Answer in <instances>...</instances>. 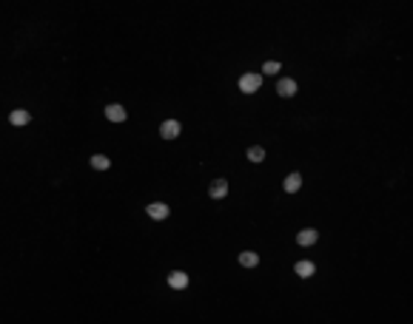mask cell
<instances>
[{"mask_svg": "<svg viewBox=\"0 0 413 324\" xmlns=\"http://www.w3.org/2000/svg\"><path fill=\"white\" fill-rule=\"evenodd\" d=\"M259 86H262V77H259V74H242L240 77V91H245V94L259 91Z\"/></svg>", "mask_w": 413, "mask_h": 324, "instance_id": "cell-1", "label": "cell"}, {"mask_svg": "<svg viewBox=\"0 0 413 324\" xmlns=\"http://www.w3.org/2000/svg\"><path fill=\"white\" fill-rule=\"evenodd\" d=\"M179 131H183V128H179L177 120H166V123L160 125V137H163V140H177Z\"/></svg>", "mask_w": 413, "mask_h": 324, "instance_id": "cell-2", "label": "cell"}, {"mask_svg": "<svg viewBox=\"0 0 413 324\" xmlns=\"http://www.w3.org/2000/svg\"><path fill=\"white\" fill-rule=\"evenodd\" d=\"M316 239H319V233H316L314 227H308V231L296 233V245H299V247H311V245H316Z\"/></svg>", "mask_w": 413, "mask_h": 324, "instance_id": "cell-3", "label": "cell"}, {"mask_svg": "<svg viewBox=\"0 0 413 324\" xmlns=\"http://www.w3.org/2000/svg\"><path fill=\"white\" fill-rule=\"evenodd\" d=\"M146 214L151 216V219H166L171 211H168V205H163V202H151V205H146Z\"/></svg>", "mask_w": 413, "mask_h": 324, "instance_id": "cell-4", "label": "cell"}, {"mask_svg": "<svg viewBox=\"0 0 413 324\" xmlns=\"http://www.w3.org/2000/svg\"><path fill=\"white\" fill-rule=\"evenodd\" d=\"M208 194H211V199H225V196H228V182H225V179H214Z\"/></svg>", "mask_w": 413, "mask_h": 324, "instance_id": "cell-5", "label": "cell"}, {"mask_svg": "<svg viewBox=\"0 0 413 324\" xmlns=\"http://www.w3.org/2000/svg\"><path fill=\"white\" fill-rule=\"evenodd\" d=\"M168 284H171L174 290L188 288V273H183V270H171V273H168Z\"/></svg>", "mask_w": 413, "mask_h": 324, "instance_id": "cell-6", "label": "cell"}, {"mask_svg": "<svg viewBox=\"0 0 413 324\" xmlns=\"http://www.w3.org/2000/svg\"><path fill=\"white\" fill-rule=\"evenodd\" d=\"M277 94H279V97H294V94H296V83L291 77H282L277 83Z\"/></svg>", "mask_w": 413, "mask_h": 324, "instance_id": "cell-7", "label": "cell"}, {"mask_svg": "<svg viewBox=\"0 0 413 324\" xmlns=\"http://www.w3.org/2000/svg\"><path fill=\"white\" fill-rule=\"evenodd\" d=\"M105 117H109L111 123H125V108L123 105H105Z\"/></svg>", "mask_w": 413, "mask_h": 324, "instance_id": "cell-8", "label": "cell"}, {"mask_svg": "<svg viewBox=\"0 0 413 324\" xmlns=\"http://www.w3.org/2000/svg\"><path fill=\"white\" fill-rule=\"evenodd\" d=\"M282 188L288 190V194H296V190L302 188V177H299V174H288V177H285V182H282Z\"/></svg>", "mask_w": 413, "mask_h": 324, "instance_id": "cell-9", "label": "cell"}, {"mask_svg": "<svg viewBox=\"0 0 413 324\" xmlns=\"http://www.w3.org/2000/svg\"><path fill=\"white\" fill-rule=\"evenodd\" d=\"M296 276L299 279H308V276H314V262H308V259H302V262H296Z\"/></svg>", "mask_w": 413, "mask_h": 324, "instance_id": "cell-10", "label": "cell"}, {"mask_svg": "<svg viewBox=\"0 0 413 324\" xmlns=\"http://www.w3.org/2000/svg\"><path fill=\"white\" fill-rule=\"evenodd\" d=\"M29 120H31V114H29V111H23V108H17V111L9 114V123H12V125H26Z\"/></svg>", "mask_w": 413, "mask_h": 324, "instance_id": "cell-11", "label": "cell"}, {"mask_svg": "<svg viewBox=\"0 0 413 324\" xmlns=\"http://www.w3.org/2000/svg\"><path fill=\"white\" fill-rule=\"evenodd\" d=\"M109 165H111V159L105 157V154H94V157H92V168H94V171H105Z\"/></svg>", "mask_w": 413, "mask_h": 324, "instance_id": "cell-12", "label": "cell"}, {"mask_svg": "<svg viewBox=\"0 0 413 324\" xmlns=\"http://www.w3.org/2000/svg\"><path fill=\"white\" fill-rule=\"evenodd\" d=\"M259 262V256L254 251H245V253H240V264L242 268H254V264Z\"/></svg>", "mask_w": 413, "mask_h": 324, "instance_id": "cell-13", "label": "cell"}, {"mask_svg": "<svg viewBox=\"0 0 413 324\" xmlns=\"http://www.w3.org/2000/svg\"><path fill=\"white\" fill-rule=\"evenodd\" d=\"M248 159H251V162H262V159H265V148L251 145V148H248Z\"/></svg>", "mask_w": 413, "mask_h": 324, "instance_id": "cell-14", "label": "cell"}, {"mask_svg": "<svg viewBox=\"0 0 413 324\" xmlns=\"http://www.w3.org/2000/svg\"><path fill=\"white\" fill-rule=\"evenodd\" d=\"M279 68H282V66H279L277 60H268L265 66H262V74H279Z\"/></svg>", "mask_w": 413, "mask_h": 324, "instance_id": "cell-15", "label": "cell"}]
</instances>
